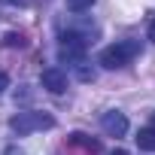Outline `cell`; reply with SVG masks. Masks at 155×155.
I'll list each match as a JSON object with an SVG mask.
<instances>
[{"instance_id":"obj_1","label":"cell","mask_w":155,"mask_h":155,"mask_svg":"<svg viewBox=\"0 0 155 155\" xmlns=\"http://www.w3.org/2000/svg\"><path fill=\"white\" fill-rule=\"evenodd\" d=\"M52 125H55V119H52V116H43V113H18V116L9 119V128H12L18 137H25V134H31V131L52 128Z\"/></svg>"},{"instance_id":"obj_2","label":"cell","mask_w":155,"mask_h":155,"mask_svg":"<svg viewBox=\"0 0 155 155\" xmlns=\"http://www.w3.org/2000/svg\"><path fill=\"white\" fill-rule=\"evenodd\" d=\"M134 55H137V43H113L101 52V64L107 70H116V67H125Z\"/></svg>"},{"instance_id":"obj_3","label":"cell","mask_w":155,"mask_h":155,"mask_svg":"<svg viewBox=\"0 0 155 155\" xmlns=\"http://www.w3.org/2000/svg\"><path fill=\"white\" fill-rule=\"evenodd\" d=\"M85 40L79 34H64L61 37V46H58V61H67V64H79L85 58Z\"/></svg>"},{"instance_id":"obj_4","label":"cell","mask_w":155,"mask_h":155,"mask_svg":"<svg viewBox=\"0 0 155 155\" xmlns=\"http://www.w3.org/2000/svg\"><path fill=\"white\" fill-rule=\"evenodd\" d=\"M40 85H43L46 91H52V94H61V91L67 88V76H64L58 67H49V70H43V76H40Z\"/></svg>"},{"instance_id":"obj_5","label":"cell","mask_w":155,"mask_h":155,"mask_svg":"<svg viewBox=\"0 0 155 155\" xmlns=\"http://www.w3.org/2000/svg\"><path fill=\"white\" fill-rule=\"evenodd\" d=\"M101 125H104V131H107L110 137H122V134L128 131V119H125L122 113H116V110H110V113H104V119H101Z\"/></svg>"},{"instance_id":"obj_6","label":"cell","mask_w":155,"mask_h":155,"mask_svg":"<svg viewBox=\"0 0 155 155\" xmlns=\"http://www.w3.org/2000/svg\"><path fill=\"white\" fill-rule=\"evenodd\" d=\"M70 143H76V146H82L85 152H101V143L97 140H91L88 134H82V131H76V134H70Z\"/></svg>"},{"instance_id":"obj_7","label":"cell","mask_w":155,"mask_h":155,"mask_svg":"<svg viewBox=\"0 0 155 155\" xmlns=\"http://www.w3.org/2000/svg\"><path fill=\"white\" fill-rule=\"evenodd\" d=\"M137 146H140L143 152H155V128H140Z\"/></svg>"},{"instance_id":"obj_8","label":"cell","mask_w":155,"mask_h":155,"mask_svg":"<svg viewBox=\"0 0 155 155\" xmlns=\"http://www.w3.org/2000/svg\"><path fill=\"white\" fill-rule=\"evenodd\" d=\"M94 0H67V9L70 12H82V9H91Z\"/></svg>"},{"instance_id":"obj_9","label":"cell","mask_w":155,"mask_h":155,"mask_svg":"<svg viewBox=\"0 0 155 155\" xmlns=\"http://www.w3.org/2000/svg\"><path fill=\"white\" fill-rule=\"evenodd\" d=\"M3 46H9V49L18 46V49H21V46H25V37H21V34H6V37H3Z\"/></svg>"},{"instance_id":"obj_10","label":"cell","mask_w":155,"mask_h":155,"mask_svg":"<svg viewBox=\"0 0 155 155\" xmlns=\"http://www.w3.org/2000/svg\"><path fill=\"white\" fill-rule=\"evenodd\" d=\"M6 88H9V76H6V73H3V70H0V94H3V91H6Z\"/></svg>"},{"instance_id":"obj_11","label":"cell","mask_w":155,"mask_h":155,"mask_svg":"<svg viewBox=\"0 0 155 155\" xmlns=\"http://www.w3.org/2000/svg\"><path fill=\"white\" fill-rule=\"evenodd\" d=\"M149 40L155 43V18H152V25H149Z\"/></svg>"},{"instance_id":"obj_12","label":"cell","mask_w":155,"mask_h":155,"mask_svg":"<svg viewBox=\"0 0 155 155\" xmlns=\"http://www.w3.org/2000/svg\"><path fill=\"white\" fill-rule=\"evenodd\" d=\"M110 155H128V152H125V149H116V152H110Z\"/></svg>"},{"instance_id":"obj_13","label":"cell","mask_w":155,"mask_h":155,"mask_svg":"<svg viewBox=\"0 0 155 155\" xmlns=\"http://www.w3.org/2000/svg\"><path fill=\"white\" fill-rule=\"evenodd\" d=\"M152 128H155V119H152Z\"/></svg>"}]
</instances>
